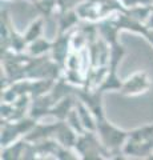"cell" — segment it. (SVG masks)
Segmentation results:
<instances>
[{
  "label": "cell",
  "instance_id": "cell-1",
  "mask_svg": "<svg viewBox=\"0 0 153 160\" xmlns=\"http://www.w3.org/2000/svg\"><path fill=\"white\" fill-rule=\"evenodd\" d=\"M83 22L97 23L111 15L125 11L120 0H81L75 7Z\"/></svg>",
  "mask_w": 153,
  "mask_h": 160
},
{
  "label": "cell",
  "instance_id": "cell-2",
  "mask_svg": "<svg viewBox=\"0 0 153 160\" xmlns=\"http://www.w3.org/2000/svg\"><path fill=\"white\" fill-rule=\"evenodd\" d=\"M96 132L100 138L101 143L104 144V147L109 151L111 158H113L112 155H117L120 152V149L122 151V147H124L125 142L129 138V132L115 127L105 118L97 120Z\"/></svg>",
  "mask_w": 153,
  "mask_h": 160
},
{
  "label": "cell",
  "instance_id": "cell-3",
  "mask_svg": "<svg viewBox=\"0 0 153 160\" xmlns=\"http://www.w3.org/2000/svg\"><path fill=\"white\" fill-rule=\"evenodd\" d=\"M152 82L146 71H137L132 73L127 80H124L122 87L118 92L122 96H139L145 93L151 88Z\"/></svg>",
  "mask_w": 153,
  "mask_h": 160
},
{
  "label": "cell",
  "instance_id": "cell-4",
  "mask_svg": "<svg viewBox=\"0 0 153 160\" xmlns=\"http://www.w3.org/2000/svg\"><path fill=\"white\" fill-rule=\"evenodd\" d=\"M76 96L83 100L87 104V107L93 112L96 119H104V108H103V92L95 88H87V87H77L75 91Z\"/></svg>",
  "mask_w": 153,
  "mask_h": 160
},
{
  "label": "cell",
  "instance_id": "cell-5",
  "mask_svg": "<svg viewBox=\"0 0 153 160\" xmlns=\"http://www.w3.org/2000/svg\"><path fill=\"white\" fill-rule=\"evenodd\" d=\"M72 51V32L57 33V38L52 42V49L49 55L64 69L67 59Z\"/></svg>",
  "mask_w": 153,
  "mask_h": 160
},
{
  "label": "cell",
  "instance_id": "cell-6",
  "mask_svg": "<svg viewBox=\"0 0 153 160\" xmlns=\"http://www.w3.org/2000/svg\"><path fill=\"white\" fill-rule=\"evenodd\" d=\"M87 48H88V52H89L92 68L108 66V62H109V52H111V44L109 43L105 42V40L100 36L93 43H91Z\"/></svg>",
  "mask_w": 153,
  "mask_h": 160
},
{
  "label": "cell",
  "instance_id": "cell-7",
  "mask_svg": "<svg viewBox=\"0 0 153 160\" xmlns=\"http://www.w3.org/2000/svg\"><path fill=\"white\" fill-rule=\"evenodd\" d=\"M55 103L56 102L52 98L51 92L39 98H33L31 100V106H29V109H28V116H31L36 120H43L45 116H49L51 108L53 107Z\"/></svg>",
  "mask_w": 153,
  "mask_h": 160
},
{
  "label": "cell",
  "instance_id": "cell-8",
  "mask_svg": "<svg viewBox=\"0 0 153 160\" xmlns=\"http://www.w3.org/2000/svg\"><path fill=\"white\" fill-rule=\"evenodd\" d=\"M53 138H55L63 147L75 148V144L77 142L79 135H77V132L75 131V129L65 122V120H59L57 128L55 131Z\"/></svg>",
  "mask_w": 153,
  "mask_h": 160
},
{
  "label": "cell",
  "instance_id": "cell-9",
  "mask_svg": "<svg viewBox=\"0 0 153 160\" xmlns=\"http://www.w3.org/2000/svg\"><path fill=\"white\" fill-rule=\"evenodd\" d=\"M76 99L77 98L75 93H71V95H68V96L60 99L59 102L53 104V107L51 108V112H49V116L52 119H56V120H67L68 115L75 108Z\"/></svg>",
  "mask_w": 153,
  "mask_h": 160
},
{
  "label": "cell",
  "instance_id": "cell-10",
  "mask_svg": "<svg viewBox=\"0 0 153 160\" xmlns=\"http://www.w3.org/2000/svg\"><path fill=\"white\" fill-rule=\"evenodd\" d=\"M97 28H98L100 36L104 39L105 42H108L109 44H115L118 42L117 38H118V33H120L121 29L118 28L116 22L113 20L112 15L100 20V22H97Z\"/></svg>",
  "mask_w": 153,
  "mask_h": 160
},
{
  "label": "cell",
  "instance_id": "cell-11",
  "mask_svg": "<svg viewBox=\"0 0 153 160\" xmlns=\"http://www.w3.org/2000/svg\"><path fill=\"white\" fill-rule=\"evenodd\" d=\"M57 15H59V31H57V33L72 32L73 29H76L79 27V24L83 22L75 8L67 9V11H63Z\"/></svg>",
  "mask_w": 153,
  "mask_h": 160
},
{
  "label": "cell",
  "instance_id": "cell-12",
  "mask_svg": "<svg viewBox=\"0 0 153 160\" xmlns=\"http://www.w3.org/2000/svg\"><path fill=\"white\" fill-rule=\"evenodd\" d=\"M75 108H76V111L79 113V118H80L84 128H85L87 131H96V128H97V119H96V116L93 115V112L91 111V109L87 107V104L84 103L83 100H80L77 98Z\"/></svg>",
  "mask_w": 153,
  "mask_h": 160
},
{
  "label": "cell",
  "instance_id": "cell-13",
  "mask_svg": "<svg viewBox=\"0 0 153 160\" xmlns=\"http://www.w3.org/2000/svg\"><path fill=\"white\" fill-rule=\"evenodd\" d=\"M28 142L24 138L16 140L6 147H2V159L3 160H17L24 158V152L27 149Z\"/></svg>",
  "mask_w": 153,
  "mask_h": 160
},
{
  "label": "cell",
  "instance_id": "cell-14",
  "mask_svg": "<svg viewBox=\"0 0 153 160\" xmlns=\"http://www.w3.org/2000/svg\"><path fill=\"white\" fill-rule=\"evenodd\" d=\"M51 49H52V42H49L45 38H39L28 44L26 52L29 56L37 58V56H44V55L51 53Z\"/></svg>",
  "mask_w": 153,
  "mask_h": 160
},
{
  "label": "cell",
  "instance_id": "cell-15",
  "mask_svg": "<svg viewBox=\"0 0 153 160\" xmlns=\"http://www.w3.org/2000/svg\"><path fill=\"white\" fill-rule=\"evenodd\" d=\"M122 83L124 82H121V79L118 78V75H117V69L108 68L105 78L97 89L101 91L103 93L107 92V91H120L121 87H122Z\"/></svg>",
  "mask_w": 153,
  "mask_h": 160
},
{
  "label": "cell",
  "instance_id": "cell-16",
  "mask_svg": "<svg viewBox=\"0 0 153 160\" xmlns=\"http://www.w3.org/2000/svg\"><path fill=\"white\" fill-rule=\"evenodd\" d=\"M56 79H36L31 80V87H29V95L33 98H39L43 95L51 92V89L55 84Z\"/></svg>",
  "mask_w": 153,
  "mask_h": 160
},
{
  "label": "cell",
  "instance_id": "cell-17",
  "mask_svg": "<svg viewBox=\"0 0 153 160\" xmlns=\"http://www.w3.org/2000/svg\"><path fill=\"white\" fill-rule=\"evenodd\" d=\"M33 6H35L39 15L43 16L45 20L55 16L56 13H59V2L57 0H36V2L33 3Z\"/></svg>",
  "mask_w": 153,
  "mask_h": 160
},
{
  "label": "cell",
  "instance_id": "cell-18",
  "mask_svg": "<svg viewBox=\"0 0 153 160\" xmlns=\"http://www.w3.org/2000/svg\"><path fill=\"white\" fill-rule=\"evenodd\" d=\"M44 23H45V19L39 15V16H37V18L28 26L27 31L23 33L28 44H29V43H32L33 40H36V39H39V38H41L43 31H44Z\"/></svg>",
  "mask_w": 153,
  "mask_h": 160
},
{
  "label": "cell",
  "instance_id": "cell-19",
  "mask_svg": "<svg viewBox=\"0 0 153 160\" xmlns=\"http://www.w3.org/2000/svg\"><path fill=\"white\" fill-rule=\"evenodd\" d=\"M125 48L122 44L120 43H115V44H111V52H109V62H108V68H112V69H117L118 68V64L121 63V60L124 59L125 56Z\"/></svg>",
  "mask_w": 153,
  "mask_h": 160
},
{
  "label": "cell",
  "instance_id": "cell-20",
  "mask_svg": "<svg viewBox=\"0 0 153 160\" xmlns=\"http://www.w3.org/2000/svg\"><path fill=\"white\" fill-rule=\"evenodd\" d=\"M151 8H152V6H139V7H133V8H129V9H125V11L129 13L133 19H136L137 22L145 24L148 18H149Z\"/></svg>",
  "mask_w": 153,
  "mask_h": 160
},
{
  "label": "cell",
  "instance_id": "cell-21",
  "mask_svg": "<svg viewBox=\"0 0 153 160\" xmlns=\"http://www.w3.org/2000/svg\"><path fill=\"white\" fill-rule=\"evenodd\" d=\"M65 122L69 124V126H71L73 129H75V131L77 132V135H81V133H84V132L87 131V129L84 128V126H83L80 118H79V113H77V111H76V108H73L72 111H71V113L68 115V118H67Z\"/></svg>",
  "mask_w": 153,
  "mask_h": 160
},
{
  "label": "cell",
  "instance_id": "cell-22",
  "mask_svg": "<svg viewBox=\"0 0 153 160\" xmlns=\"http://www.w3.org/2000/svg\"><path fill=\"white\" fill-rule=\"evenodd\" d=\"M120 3L125 9H129L139 6H152L153 0H120Z\"/></svg>",
  "mask_w": 153,
  "mask_h": 160
},
{
  "label": "cell",
  "instance_id": "cell-23",
  "mask_svg": "<svg viewBox=\"0 0 153 160\" xmlns=\"http://www.w3.org/2000/svg\"><path fill=\"white\" fill-rule=\"evenodd\" d=\"M145 27H146L148 29H153V4H152V8H151L149 18H148L146 23H145Z\"/></svg>",
  "mask_w": 153,
  "mask_h": 160
},
{
  "label": "cell",
  "instance_id": "cell-24",
  "mask_svg": "<svg viewBox=\"0 0 153 160\" xmlns=\"http://www.w3.org/2000/svg\"><path fill=\"white\" fill-rule=\"evenodd\" d=\"M145 38H146L148 42L153 46V29H148V32L145 33Z\"/></svg>",
  "mask_w": 153,
  "mask_h": 160
},
{
  "label": "cell",
  "instance_id": "cell-25",
  "mask_svg": "<svg viewBox=\"0 0 153 160\" xmlns=\"http://www.w3.org/2000/svg\"><path fill=\"white\" fill-rule=\"evenodd\" d=\"M27 2H29V3H32V4H33V3L36 2V0H27Z\"/></svg>",
  "mask_w": 153,
  "mask_h": 160
},
{
  "label": "cell",
  "instance_id": "cell-26",
  "mask_svg": "<svg viewBox=\"0 0 153 160\" xmlns=\"http://www.w3.org/2000/svg\"><path fill=\"white\" fill-rule=\"evenodd\" d=\"M9 2H16V0H9Z\"/></svg>",
  "mask_w": 153,
  "mask_h": 160
}]
</instances>
